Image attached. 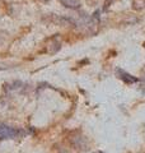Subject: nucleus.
<instances>
[{
    "mask_svg": "<svg viewBox=\"0 0 145 153\" xmlns=\"http://www.w3.org/2000/svg\"><path fill=\"white\" fill-rule=\"evenodd\" d=\"M24 135V131L21 129H16L12 128L0 121V140L3 139H17Z\"/></svg>",
    "mask_w": 145,
    "mask_h": 153,
    "instance_id": "f257e3e1",
    "label": "nucleus"
},
{
    "mask_svg": "<svg viewBox=\"0 0 145 153\" xmlns=\"http://www.w3.org/2000/svg\"><path fill=\"white\" fill-rule=\"evenodd\" d=\"M144 47H145V42H144Z\"/></svg>",
    "mask_w": 145,
    "mask_h": 153,
    "instance_id": "423d86ee",
    "label": "nucleus"
},
{
    "mask_svg": "<svg viewBox=\"0 0 145 153\" xmlns=\"http://www.w3.org/2000/svg\"><path fill=\"white\" fill-rule=\"evenodd\" d=\"M60 3L64 5L65 8L69 9H79L80 8V0H60Z\"/></svg>",
    "mask_w": 145,
    "mask_h": 153,
    "instance_id": "20e7f679",
    "label": "nucleus"
},
{
    "mask_svg": "<svg viewBox=\"0 0 145 153\" xmlns=\"http://www.w3.org/2000/svg\"><path fill=\"white\" fill-rule=\"evenodd\" d=\"M61 45H62V41H61L60 35H55L46 41V51L48 54L54 55L61 49Z\"/></svg>",
    "mask_w": 145,
    "mask_h": 153,
    "instance_id": "f03ea898",
    "label": "nucleus"
},
{
    "mask_svg": "<svg viewBox=\"0 0 145 153\" xmlns=\"http://www.w3.org/2000/svg\"><path fill=\"white\" fill-rule=\"evenodd\" d=\"M116 75H117L118 79H121L124 83H126V84H134V83H138L140 80L138 76H134L130 73H127V71H125L124 69H120V68L116 69Z\"/></svg>",
    "mask_w": 145,
    "mask_h": 153,
    "instance_id": "7ed1b4c3",
    "label": "nucleus"
},
{
    "mask_svg": "<svg viewBox=\"0 0 145 153\" xmlns=\"http://www.w3.org/2000/svg\"><path fill=\"white\" fill-rule=\"evenodd\" d=\"M0 69H1V68H0Z\"/></svg>",
    "mask_w": 145,
    "mask_h": 153,
    "instance_id": "0eeeda50",
    "label": "nucleus"
},
{
    "mask_svg": "<svg viewBox=\"0 0 145 153\" xmlns=\"http://www.w3.org/2000/svg\"><path fill=\"white\" fill-rule=\"evenodd\" d=\"M93 153H102V152H93Z\"/></svg>",
    "mask_w": 145,
    "mask_h": 153,
    "instance_id": "39448f33",
    "label": "nucleus"
}]
</instances>
